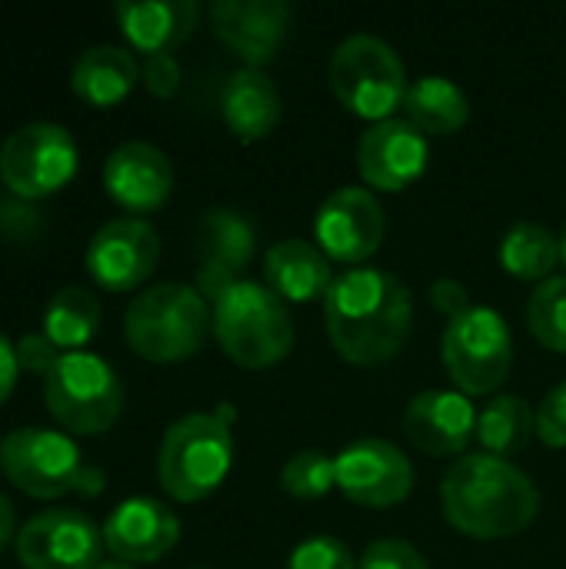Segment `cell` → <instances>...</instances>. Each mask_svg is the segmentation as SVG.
<instances>
[{
    "instance_id": "cell-1",
    "label": "cell",
    "mask_w": 566,
    "mask_h": 569,
    "mask_svg": "<svg viewBox=\"0 0 566 569\" xmlns=\"http://www.w3.org/2000/svg\"><path fill=\"white\" fill-rule=\"evenodd\" d=\"M324 320L334 350L354 367L394 360L414 330L407 283L377 267H354L334 277L324 297Z\"/></svg>"
},
{
    "instance_id": "cell-2",
    "label": "cell",
    "mask_w": 566,
    "mask_h": 569,
    "mask_svg": "<svg viewBox=\"0 0 566 569\" xmlns=\"http://www.w3.org/2000/svg\"><path fill=\"white\" fill-rule=\"evenodd\" d=\"M440 507L457 533L494 543L530 530L540 513V490L510 460L467 453L444 473Z\"/></svg>"
},
{
    "instance_id": "cell-3",
    "label": "cell",
    "mask_w": 566,
    "mask_h": 569,
    "mask_svg": "<svg viewBox=\"0 0 566 569\" xmlns=\"http://www.w3.org/2000/svg\"><path fill=\"white\" fill-rule=\"evenodd\" d=\"M214 330V310L190 283H157L137 293L123 317L130 350L150 363H180L200 353Z\"/></svg>"
},
{
    "instance_id": "cell-4",
    "label": "cell",
    "mask_w": 566,
    "mask_h": 569,
    "mask_svg": "<svg viewBox=\"0 0 566 569\" xmlns=\"http://www.w3.org/2000/svg\"><path fill=\"white\" fill-rule=\"evenodd\" d=\"M214 337L220 350L244 370H267L290 357L297 330L287 303L254 280L234 283L214 303Z\"/></svg>"
},
{
    "instance_id": "cell-5",
    "label": "cell",
    "mask_w": 566,
    "mask_h": 569,
    "mask_svg": "<svg viewBox=\"0 0 566 569\" xmlns=\"http://www.w3.org/2000/svg\"><path fill=\"white\" fill-rule=\"evenodd\" d=\"M234 467V437L217 413H187L160 440L157 480L177 503H200L217 493Z\"/></svg>"
},
{
    "instance_id": "cell-6",
    "label": "cell",
    "mask_w": 566,
    "mask_h": 569,
    "mask_svg": "<svg viewBox=\"0 0 566 569\" xmlns=\"http://www.w3.org/2000/svg\"><path fill=\"white\" fill-rule=\"evenodd\" d=\"M327 77L340 107L370 123H384L404 110L410 90L404 60L387 40L374 33H354L340 40L330 53Z\"/></svg>"
},
{
    "instance_id": "cell-7",
    "label": "cell",
    "mask_w": 566,
    "mask_h": 569,
    "mask_svg": "<svg viewBox=\"0 0 566 569\" xmlns=\"http://www.w3.org/2000/svg\"><path fill=\"white\" fill-rule=\"evenodd\" d=\"M43 403L70 437L107 433L123 413V383L97 353H63L43 377Z\"/></svg>"
},
{
    "instance_id": "cell-8",
    "label": "cell",
    "mask_w": 566,
    "mask_h": 569,
    "mask_svg": "<svg viewBox=\"0 0 566 569\" xmlns=\"http://www.w3.org/2000/svg\"><path fill=\"white\" fill-rule=\"evenodd\" d=\"M440 357L464 397H484L510 377L514 333L494 307H470L447 323Z\"/></svg>"
},
{
    "instance_id": "cell-9",
    "label": "cell",
    "mask_w": 566,
    "mask_h": 569,
    "mask_svg": "<svg viewBox=\"0 0 566 569\" xmlns=\"http://www.w3.org/2000/svg\"><path fill=\"white\" fill-rule=\"evenodd\" d=\"M80 167L77 140L67 127L33 120L13 130L0 147V180L20 200L60 193Z\"/></svg>"
},
{
    "instance_id": "cell-10",
    "label": "cell",
    "mask_w": 566,
    "mask_h": 569,
    "mask_svg": "<svg viewBox=\"0 0 566 569\" xmlns=\"http://www.w3.org/2000/svg\"><path fill=\"white\" fill-rule=\"evenodd\" d=\"M0 470L20 493L33 500H60L67 493H77L83 463L70 433L23 427L3 437Z\"/></svg>"
},
{
    "instance_id": "cell-11",
    "label": "cell",
    "mask_w": 566,
    "mask_h": 569,
    "mask_svg": "<svg viewBox=\"0 0 566 569\" xmlns=\"http://www.w3.org/2000/svg\"><path fill=\"white\" fill-rule=\"evenodd\" d=\"M387 233V217L374 190L367 187H340L334 190L314 220L317 247L327 260L347 263L350 270L367 263Z\"/></svg>"
},
{
    "instance_id": "cell-12",
    "label": "cell",
    "mask_w": 566,
    "mask_h": 569,
    "mask_svg": "<svg viewBox=\"0 0 566 569\" xmlns=\"http://www.w3.org/2000/svg\"><path fill=\"white\" fill-rule=\"evenodd\" d=\"M83 263L100 290H137L160 263V233L143 217H117L90 237Z\"/></svg>"
},
{
    "instance_id": "cell-13",
    "label": "cell",
    "mask_w": 566,
    "mask_h": 569,
    "mask_svg": "<svg viewBox=\"0 0 566 569\" xmlns=\"http://www.w3.org/2000/svg\"><path fill=\"white\" fill-rule=\"evenodd\" d=\"M337 490L367 510H390L414 493V463L390 440H357L337 457Z\"/></svg>"
},
{
    "instance_id": "cell-14",
    "label": "cell",
    "mask_w": 566,
    "mask_h": 569,
    "mask_svg": "<svg viewBox=\"0 0 566 569\" xmlns=\"http://www.w3.org/2000/svg\"><path fill=\"white\" fill-rule=\"evenodd\" d=\"M103 530L80 510H43L17 533V560L27 569H97Z\"/></svg>"
},
{
    "instance_id": "cell-15",
    "label": "cell",
    "mask_w": 566,
    "mask_h": 569,
    "mask_svg": "<svg viewBox=\"0 0 566 569\" xmlns=\"http://www.w3.org/2000/svg\"><path fill=\"white\" fill-rule=\"evenodd\" d=\"M430 163L427 137L407 120L390 117L364 130L357 143V170L367 187L380 193H400L424 177Z\"/></svg>"
},
{
    "instance_id": "cell-16",
    "label": "cell",
    "mask_w": 566,
    "mask_h": 569,
    "mask_svg": "<svg viewBox=\"0 0 566 569\" xmlns=\"http://www.w3.org/2000/svg\"><path fill=\"white\" fill-rule=\"evenodd\" d=\"M197 250H200L197 290L207 303H214L220 293H227L234 283L244 280V270L257 250V230L240 210L210 207L197 227Z\"/></svg>"
},
{
    "instance_id": "cell-17",
    "label": "cell",
    "mask_w": 566,
    "mask_h": 569,
    "mask_svg": "<svg viewBox=\"0 0 566 569\" xmlns=\"http://www.w3.org/2000/svg\"><path fill=\"white\" fill-rule=\"evenodd\" d=\"M207 13L220 43L254 70L274 63L290 30V7L284 0H217Z\"/></svg>"
},
{
    "instance_id": "cell-18",
    "label": "cell",
    "mask_w": 566,
    "mask_h": 569,
    "mask_svg": "<svg viewBox=\"0 0 566 569\" xmlns=\"http://www.w3.org/2000/svg\"><path fill=\"white\" fill-rule=\"evenodd\" d=\"M103 547L113 560L130 567L157 563L180 543V520L177 513L150 497H130L110 510L103 520Z\"/></svg>"
},
{
    "instance_id": "cell-19",
    "label": "cell",
    "mask_w": 566,
    "mask_h": 569,
    "mask_svg": "<svg viewBox=\"0 0 566 569\" xmlns=\"http://www.w3.org/2000/svg\"><path fill=\"white\" fill-rule=\"evenodd\" d=\"M407 440L427 457H467L477 440V410L460 390H424L404 410Z\"/></svg>"
},
{
    "instance_id": "cell-20",
    "label": "cell",
    "mask_w": 566,
    "mask_h": 569,
    "mask_svg": "<svg viewBox=\"0 0 566 569\" xmlns=\"http://www.w3.org/2000/svg\"><path fill=\"white\" fill-rule=\"evenodd\" d=\"M103 187L117 207L130 213H153L173 193V163L160 147L147 140H127L107 157Z\"/></svg>"
},
{
    "instance_id": "cell-21",
    "label": "cell",
    "mask_w": 566,
    "mask_h": 569,
    "mask_svg": "<svg viewBox=\"0 0 566 569\" xmlns=\"http://www.w3.org/2000/svg\"><path fill=\"white\" fill-rule=\"evenodd\" d=\"M127 43L147 57L177 50L200 23L197 0H120L113 7Z\"/></svg>"
},
{
    "instance_id": "cell-22",
    "label": "cell",
    "mask_w": 566,
    "mask_h": 569,
    "mask_svg": "<svg viewBox=\"0 0 566 569\" xmlns=\"http://www.w3.org/2000/svg\"><path fill=\"white\" fill-rule=\"evenodd\" d=\"M220 117L237 140L244 143L267 140L284 117V100L277 83L254 67L234 70L220 90Z\"/></svg>"
},
{
    "instance_id": "cell-23",
    "label": "cell",
    "mask_w": 566,
    "mask_h": 569,
    "mask_svg": "<svg viewBox=\"0 0 566 569\" xmlns=\"http://www.w3.org/2000/svg\"><path fill=\"white\" fill-rule=\"evenodd\" d=\"M264 280L284 303H314L327 297L334 273L317 243L280 240L264 257Z\"/></svg>"
},
{
    "instance_id": "cell-24",
    "label": "cell",
    "mask_w": 566,
    "mask_h": 569,
    "mask_svg": "<svg viewBox=\"0 0 566 569\" xmlns=\"http://www.w3.org/2000/svg\"><path fill=\"white\" fill-rule=\"evenodd\" d=\"M137 83H140V63L127 47L117 43H100L83 50L70 70V90L97 110H110L123 103Z\"/></svg>"
},
{
    "instance_id": "cell-25",
    "label": "cell",
    "mask_w": 566,
    "mask_h": 569,
    "mask_svg": "<svg viewBox=\"0 0 566 569\" xmlns=\"http://www.w3.org/2000/svg\"><path fill=\"white\" fill-rule=\"evenodd\" d=\"M404 113L424 137H450L470 120V100L450 77L427 73L410 83Z\"/></svg>"
},
{
    "instance_id": "cell-26",
    "label": "cell",
    "mask_w": 566,
    "mask_h": 569,
    "mask_svg": "<svg viewBox=\"0 0 566 569\" xmlns=\"http://www.w3.org/2000/svg\"><path fill=\"white\" fill-rule=\"evenodd\" d=\"M534 433H537V410L517 393L494 397L477 413V443L490 457L514 460L517 453L527 450Z\"/></svg>"
},
{
    "instance_id": "cell-27",
    "label": "cell",
    "mask_w": 566,
    "mask_h": 569,
    "mask_svg": "<svg viewBox=\"0 0 566 569\" xmlns=\"http://www.w3.org/2000/svg\"><path fill=\"white\" fill-rule=\"evenodd\" d=\"M100 330V300L87 287H63L43 310V333L60 353H80Z\"/></svg>"
},
{
    "instance_id": "cell-28",
    "label": "cell",
    "mask_w": 566,
    "mask_h": 569,
    "mask_svg": "<svg viewBox=\"0 0 566 569\" xmlns=\"http://www.w3.org/2000/svg\"><path fill=\"white\" fill-rule=\"evenodd\" d=\"M560 263V237L550 233L544 223H514L500 240V267L524 280V283H544L554 277Z\"/></svg>"
},
{
    "instance_id": "cell-29",
    "label": "cell",
    "mask_w": 566,
    "mask_h": 569,
    "mask_svg": "<svg viewBox=\"0 0 566 569\" xmlns=\"http://www.w3.org/2000/svg\"><path fill=\"white\" fill-rule=\"evenodd\" d=\"M530 337L550 353H566V277H550L537 283L527 300Z\"/></svg>"
},
{
    "instance_id": "cell-30",
    "label": "cell",
    "mask_w": 566,
    "mask_h": 569,
    "mask_svg": "<svg viewBox=\"0 0 566 569\" xmlns=\"http://www.w3.org/2000/svg\"><path fill=\"white\" fill-rule=\"evenodd\" d=\"M280 487L294 500H320L337 487V460L324 450H300L284 463Z\"/></svg>"
},
{
    "instance_id": "cell-31",
    "label": "cell",
    "mask_w": 566,
    "mask_h": 569,
    "mask_svg": "<svg viewBox=\"0 0 566 569\" xmlns=\"http://www.w3.org/2000/svg\"><path fill=\"white\" fill-rule=\"evenodd\" d=\"M357 557L337 537H310L294 547L287 569H357Z\"/></svg>"
},
{
    "instance_id": "cell-32",
    "label": "cell",
    "mask_w": 566,
    "mask_h": 569,
    "mask_svg": "<svg viewBox=\"0 0 566 569\" xmlns=\"http://www.w3.org/2000/svg\"><path fill=\"white\" fill-rule=\"evenodd\" d=\"M357 569H430V563H427V557L414 543L390 537V540L370 543L364 550Z\"/></svg>"
},
{
    "instance_id": "cell-33",
    "label": "cell",
    "mask_w": 566,
    "mask_h": 569,
    "mask_svg": "<svg viewBox=\"0 0 566 569\" xmlns=\"http://www.w3.org/2000/svg\"><path fill=\"white\" fill-rule=\"evenodd\" d=\"M537 437L550 450H566V380L557 383L537 407Z\"/></svg>"
},
{
    "instance_id": "cell-34",
    "label": "cell",
    "mask_w": 566,
    "mask_h": 569,
    "mask_svg": "<svg viewBox=\"0 0 566 569\" xmlns=\"http://www.w3.org/2000/svg\"><path fill=\"white\" fill-rule=\"evenodd\" d=\"M180 80H183V70L173 53H157L140 63V83L160 100H170L180 90Z\"/></svg>"
},
{
    "instance_id": "cell-35",
    "label": "cell",
    "mask_w": 566,
    "mask_h": 569,
    "mask_svg": "<svg viewBox=\"0 0 566 569\" xmlns=\"http://www.w3.org/2000/svg\"><path fill=\"white\" fill-rule=\"evenodd\" d=\"M13 350H17L20 370H23V373H33V377H47V373L57 367V360L63 357V353L47 340L43 330H40V333H23V337L13 343Z\"/></svg>"
},
{
    "instance_id": "cell-36",
    "label": "cell",
    "mask_w": 566,
    "mask_h": 569,
    "mask_svg": "<svg viewBox=\"0 0 566 569\" xmlns=\"http://www.w3.org/2000/svg\"><path fill=\"white\" fill-rule=\"evenodd\" d=\"M430 303H434V310L444 313L447 320H454V317H460V313H467V310L474 307L467 287L457 283V280H450V277H440V280L430 283Z\"/></svg>"
},
{
    "instance_id": "cell-37",
    "label": "cell",
    "mask_w": 566,
    "mask_h": 569,
    "mask_svg": "<svg viewBox=\"0 0 566 569\" xmlns=\"http://www.w3.org/2000/svg\"><path fill=\"white\" fill-rule=\"evenodd\" d=\"M17 373H20V363H17V350L13 343L0 333V407L10 400L13 387H17Z\"/></svg>"
},
{
    "instance_id": "cell-38",
    "label": "cell",
    "mask_w": 566,
    "mask_h": 569,
    "mask_svg": "<svg viewBox=\"0 0 566 569\" xmlns=\"http://www.w3.org/2000/svg\"><path fill=\"white\" fill-rule=\"evenodd\" d=\"M17 513H13V507H10V500L0 493V553L17 540Z\"/></svg>"
},
{
    "instance_id": "cell-39",
    "label": "cell",
    "mask_w": 566,
    "mask_h": 569,
    "mask_svg": "<svg viewBox=\"0 0 566 569\" xmlns=\"http://www.w3.org/2000/svg\"><path fill=\"white\" fill-rule=\"evenodd\" d=\"M103 490V473L100 470H93V467H83L80 470V480H77V493H83V497H97Z\"/></svg>"
},
{
    "instance_id": "cell-40",
    "label": "cell",
    "mask_w": 566,
    "mask_h": 569,
    "mask_svg": "<svg viewBox=\"0 0 566 569\" xmlns=\"http://www.w3.org/2000/svg\"><path fill=\"white\" fill-rule=\"evenodd\" d=\"M97 569H137V567H130V563H123V560H103Z\"/></svg>"
},
{
    "instance_id": "cell-41",
    "label": "cell",
    "mask_w": 566,
    "mask_h": 569,
    "mask_svg": "<svg viewBox=\"0 0 566 569\" xmlns=\"http://www.w3.org/2000/svg\"><path fill=\"white\" fill-rule=\"evenodd\" d=\"M560 260H564V267H566V223H564V233H560Z\"/></svg>"
},
{
    "instance_id": "cell-42",
    "label": "cell",
    "mask_w": 566,
    "mask_h": 569,
    "mask_svg": "<svg viewBox=\"0 0 566 569\" xmlns=\"http://www.w3.org/2000/svg\"><path fill=\"white\" fill-rule=\"evenodd\" d=\"M0 460H3V440H0Z\"/></svg>"
},
{
    "instance_id": "cell-43",
    "label": "cell",
    "mask_w": 566,
    "mask_h": 569,
    "mask_svg": "<svg viewBox=\"0 0 566 569\" xmlns=\"http://www.w3.org/2000/svg\"><path fill=\"white\" fill-rule=\"evenodd\" d=\"M0 230H3V223H0Z\"/></svg>"
}]
</instances>
